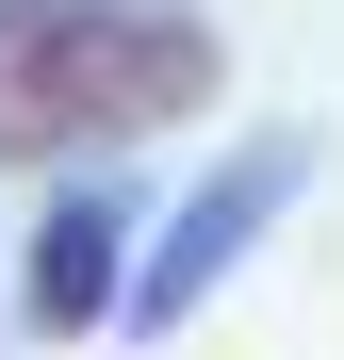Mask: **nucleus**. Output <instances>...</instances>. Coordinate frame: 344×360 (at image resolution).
Returning a JSON list of instances; mask_svg holds the SVG:
<instances>
[{"label":"nucleus","instance_id":"3","mask_svg":"<svg viewBox=\"0 0 344 360\" xmlns=\"http://www.w3.org/2000/svg\"><path fill=\"white\" fill-rule=\"evenodd\" d=\"M115 295H132V180H66V197L33 213V262H17V311L49 344H82Z\"/></svg>","mask_w":344,"mask_h":360},{"label":"nucleus","instance_id":"1","mask_svg":"<svg viewBox=\"0 0 344 360\" xmlns=\"http://www.w3.org/2000/svg\"><path fill=\"white\" fill-rule=\"evenodd\" d=\"M213 82H229V33L197 0H0V164L148 148Z\"/></svg>","mask_w":344,"mask_h":360},{"label":"nucleus","instance_id":"2","mask_svg":"<svg viewBox=\"0 0 344 360\" xmlns=\"http://www.w3.org/2000/svg\"><path fill=\"white\" fill-rule=\"evenodd\" d=\"M295 180H312V131H295V115H279V131H246V148H229V164L197 180V197H181V229H164V246L132 262V295H115V328H132V344L197 328V295H213L229 262H246V246H262L279 213H295Z\"/></svg>","mask_w":344,"mask_h":360}]
</instances>
